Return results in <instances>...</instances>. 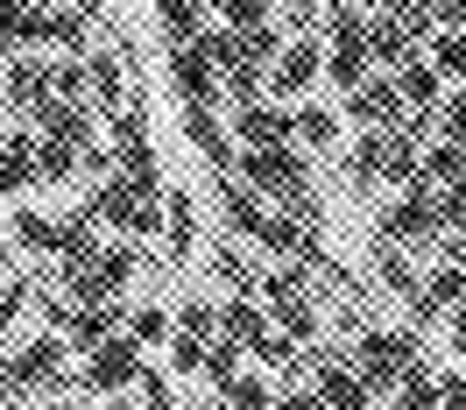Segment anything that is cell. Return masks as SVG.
<instances>
[{
    "mask_svg": "<svg viewBox=\"0 0 466 410\" xmlns=\"http://www.w3.org/2000/svg\"><path fill=\"white\" fill-rule=\"evenodd\" d=\"M135 269H142V248H135V241H99L92 255H71V262H64V297H71V304H120L127 283H135Z\"/></svg>",
    "mask_w": 466,
    "mask_h": 410,
    "instance_id": "obj_1",
    "label": "cell"
},
{
    "mask_svg": "<svg viewBox=\"0 0 466 410\" xmlns=\"http://www.w3.org/2000/svg\"><path fill=\"white\" fill-rule=\"evenodd\" d=\"M347 361H353V375L368 382V396H389L410 361H424V347H417L410 325H360V340H353Z\"/></svg>",
    "mask_w": 466,
    "mask_h": 410,
    "instance_id": "obj_2",
    "label": "cell"
},
{
    "mask_svg": "<svg viewBox=\"0 0 466 410\" xmlns=\"http://www.w3.org/2000/svg\"><path fill=\"white\" fill-rule=\"evenodd\" d=\"M319 86H325V36L304 29V36H290V43L276 50V64L262 71V99L297 107V99H311Z\"/></svg>",
    "mask_w": 466,
    "mask_h": 410,
    "instance_id": "obj_3",
    "label": "cell"
},
{
    "mask_svg": "<svg viewBox=\"0 0 466 410\" xmlns=\"http://www.w3.org/2000/svg\"><path fill=\"white\" fill-rule=\"evenodd\" d=\"M64 340L57 333H35V340H22V347L7 354V375H15V396L22 404H35V396H57V389H78V375L64 368Z\"/></svg>",
    "mask_w": 466,
    "mask_h": 410,
    "instance_id": "obj_4",
    "label": "cell"
},
{
    "mask_svg": "<svg viewBox=\"0 0 466 410\" xmlns=\"http://www.w3.org/2000/svg\"><path fill=\"white\" fill-rule=\"evenodd\" d=\"M375 234L381 241H396V248H424L431 255L438 241H445V227H438V191H396V199L375 212Z\"/></svg>",
    "mask_w": 466,
    "mask_h": 410,
    "instance_id": "obj_5",
    "label": "cell"
},
{
    "mask_svg": "<svg viewBox=\"0 0 466 410\" xmlns=\"http://www.w3.org/2000/svg\"><path fill=\"white\" fill-rule=\"evenodd\" d=\"M114 177H127L142 199L163 191V170H156V149H148V107H120L114 114Z\"/></svg>",
    "mask_w": 466,
    "mask_h": 410,
    "instance_id": "obj_6",
    "label": "cell"
},
{
    "mask_svg": "<svg viewBox=\"0 0 466 410\" xmlns=\"http://www.w3.org/2000/svg\"><path fill=\"white\" fill-rule=\"evenodd\" d=\"M148 354L127 340V333H114V340H99V347L86 354V368H78V389L86 396H127L135 389V375H142Z\"/></svg>",
    "mask_w": 466,
    "mask_h": 410,
    "instance_id": "obj_7",
    "label": "cell"
},
{
    "mask_svg": "<svg viewBox=\"0 0 466 410\" xmlns=\"http://www.w3.org/2000/svg\"><path fill=\"white\" fill-rule=\"evenodd\" d=\"M0 107L22 120V128L50 107V57H43V50H15V57H7V71H0Z\"/></svg>",
    "mask_w": 466,
    "mask_h": 410,
    "instance_id": "obj_8",
    "label": "cell"
},
{
    "mask_svg": "<svg viewBox=\"0 0 466 410\" xmlns=\"http://www.w3.org/2000/svg\"><path fill=\"white\" fill-rule=\"evenodd\" d=\"M304 361H311V396H319L325 410H375V396H368V382L353 375V361H347V354L311 347Z\"/></svg>",
    "mask_w": 466,
    "mask_h": 410,
    "instance_id": "obj_9",
    "label": "cell"
},
{
    "mask_svg": "<svg viewBox=\"0 0 466 410\" xmlns=\"http://www.w3.org/2000/svg\"><path fill=\"white\" fill-rule=\"evenodd\" d=\"M339 120H353L360 135H368V128H403L396 78H389V71H375V78H360L353 92H339Z\"/></svg>",
    "mask_w": 466,
    "mask_h": 410,
    "instance_id": "obj_10",
    "label": "cell"
},
{
    "mask_svg": "<svg viewBox=\"0 0 466 410\" xmlns=\"http://www.w3.org/2000/svg\"><path fill=\"white\" fill-rule=\"evenodd\" d=\"M170 78H177V99H184V107L219 114V71H212V57H205V43H177L170 50Z\"/></svg>",
    "mask_w": 466,
    "mask_h": 410,
    "instance_id": "obj_11",
    "label": "cell"
},
{
    "mask_svg": "<svg viewBox=\"0 0 466 410\" xmlns=\"http://www.w3.org/2000/svg\"><path fill=\"white\" fill-rule=\"evenodd\" d=\"M233 149H268V142H290V107H276V99H248V107H233Z\"/></svg>",
    "mask_w": 466,
    "mask_h": 410,
    "instance_id": "obj_12",
    "label": "cell"
},
{
    "mask_svg": "<svg viewBox=\"0 0 466 410\" xmlns=\"http://www.w3.org/2000/svg\"><path fill=\"white\" fill-rule=\"evenodd\" d=\"M29 135H50V142H71L78 156H86V149L99 142V120H92V107H86V99H78V107H71V99H50V107H43V114L29 120Z\"/></svg>",
    "mask_w": 466,
    "mask_h": 410,
    "instance_id": "obj_13",
    "label": "cell"
},
{
    "mask_svg": "<svg viewBox=\"0 0 466 410\" xmlns=\"http://www.w3.org/2000/svg\"><path fill=\"white\" fill-rule=\"evenodd\" d=\"M86 107L106 114V120L127 107V64H120L114 50H86Z\"/></svg>",
    "mask_w": 466,
    "mask_h": 410,
    "instance_id": "obj_14",
    "label": "cell"
},
{
    "mask_svg": "<svg viewBox=\"0 0 466 410\" xmlns=\"http://www.w3.org/2000/svg\"><path fill=\"white\" fill-rule=\"evenodd\" d=\"M339 107H319V99H297L290 107V149H304V156H325V149H339Z\"/></svg>",
    "mask_w": 466,
    "mask_h": 410,
    "instance_id": "obj_15",
    "label": "cell"
},
{
    "mask_svg": "<svg viewBox=\"0 0 466 410\" xmlns=\"http://www.w3.org/2000/svg\"><path fill=\"white\" fill-rule=\"evenodd\" d=\"M184 142L198 149V156H205V163H212L219 177H233V156H240V149H233V135H227V120H219V114H205V107H184Z\"/></svg>",
    "mask_w": 466,
    "mask_h": 410,
    "instance_id": "obj_16",
    "label": "cell"
},
{
    "mask_svg": "<svg viewBox=\"0 0 466 410\" xmlns=\"http://www.w3.org/2000/svg\"><path fill=\"white\" fill-rule=\"evenodd\" d=\"M452 304H466V276L452 262H431L424 276H417V297H410V312L417 319H445Z\"/></svg>",
    "mask_w": 466,
    "mask_h": 410,
    "instance_id": "obj_17",
    "label": "cell"
},
{
    "mask_svg": "<svg viewBox=\"0 0 466 410\" xmlns=\"http://www.w3.org/2000/svg\"><path fill=\"white\" fill-rule=\"evenodd\" d=\"M219 220H227L233 241H255V234H262V220H268V199H262V191H248L240 177H227V184H219Z\"/></svg>",
    "mask_w": 466,
    "mask_h": 410,
    "instance_id": "obj_18",
    "label": "cell"
},
{
    "mask_svg": "<svg viewBox=\"0 0 466 410\" xmlns=\"http://www.w3.org/2000/svg\"><path fill=\"white\" fill-rule=\"evenodd\" d=\"M163 241H170V262L198 255V199L191 191H163Z\"/></svg>",
    "mask_w": 466,
    "mask_h": 410,
    "instance_id": "obj_19",
    "label": "cell"
},
{
    "mask_svg": "<svg viewBox=\"0 0 466 410\" xmlns=\"http://www.w3.org/2000/svg\"><path fill=\"white\" fill-rule=\"evenodd\" d=\"M389 78H396V99H403V114H431L438 99H445V78H438L431 64H424V50H417L410 64H396Z\"/></svg>",
    "mask_w": 466,
    "mask_h": 410,
    "instance_id": "obj_20",
    "label": "cell"
},
{
    "mask_svg": "<svg viewBox=\"0 0 466 410\" xmlns=\"http://www.w3.org/2000/svg\"><path fill=\"white\" fill-rule=\"evenodd\" d=\"M86 36H92V22L78 15V7H43L35 50H50V57H86Z\"/></svg>",
    "mask_w": 466,
    "mask_h": 410,
    "instance_id": "obj_21",
    "label": "cell"
},
{
    "mask_svg": "<svg viewBox=\"0 0 466 410\" xmlns=\"http://www.w3.org/2000/svg\"><path fill=\"white\" fill-rule=\"evenodd\" d=\"M0 191H35V135L29 128H7L0 135Z\"/></svg>",
    "mask_w": 466,
    "mask_h": 410,
    "instance_id": "obj_22",
    "label": "cell"
},
{
    "mask_svg": "<svg viewBox=\"0 0 466 410\" xmlns=\"http://www.w3.org/2000/svg\"><path fill=\"white\" fill-rule=\"evenodd\" d=\"M452 177H466V142H424V156H417V177H410V184H417V191H445V184H452ZM403 184V191H410Z\"/></svg>",
    "mask_w": 466,
    "mask_h": 410,
    "instance_id": "obj_23",
    "label": "cell"
},
{
    "mask_svg": "<svg viewBox=\"0 0 466 410\" xmlns=\"http://www.w3.org/2000/svg\"><path fill=\"white\" fill-rule=\"evenodd\" d=\"M268 333V312H262V297H219V340H233V347L248 354L255 340Z\"/></svg>",
    "mask_w": 466,
    "mask_h": 410,
    "instance_id": "obj_24",
    "label": "cell"
},
{
    "mask_svg": "<svg viewBox=\"0 0 466 410\" xmlns=\"http://www.w3.org/2000/svg\"><path fill=\"white\" fill-rule=\"evenodd\" d=\"M368 269H375V283H381V291H396L403 304L417 297V262H410V248H396V241H375Z\"/></svg>",
    "mask_w": 466,
    "mask_h": 410,
    "instance_id": "obj_25",
    "label": "cell"
},
{
    "mask_svg": "<svg viewBox=\"0 0 466 410\" xmlns=\"http://www.w3.org/2000/svg\"><path fill=\"white\" fill-rule=\"evenodd\" d=\"M120 333H127V340H135L142 354H156V347H170L177 319H170V304H127V319H120Z\"/></svg>",
    "mask_w": 466,
    "mask_h": 410,
    "instance_id": "obj_26",
    "label": "cell"
},
{
    "mask_svg": "<svg viewBox=\"0 0 466 410\" xmlns=\"http://www.w3.org/2000/svg\"><path fill=\"white\" fill-rule=\"evenodd\" d=\"M35 36H43V7L35 0H0V50L15 57V50H35Z\"/></svg>",
    "mask_w": 466,
    "mask_h": 410,
    "instance_id": "obj_27",
    "label": "cell"
},
{
    "mask_svg": "<svg viewBox=\"0 0 466 410\" xmlns=\"http://www.w3.org/2000/svg\"><path fill=\"white\" fill-rule=\"evenodd\" d=\"M7 241H15L22 255H57V220H50V212H35V205H15Z\"/></svg>",
    "mask_w": 466,
    "mask_h": 410,
    "instance_id": "obj_28",
    "label": "cell"
},
{
    "mask_svg": "<svg viewBox=\"0 0 466 410\" xmlns=\"http://www.w3.org/2000/svg\"><path fill=\"white\" fill-rule=\"evenodd\" d=\"M381 404H389V410H438V375H431V361H410Z\"/></svg>",
    "mask_w": 466,
    "mask_h": 410,
    "instance_id": "obj_29",
    "label": "cell"
},
{
    "mask_svg": "<svg viewBox=\"0 0 466 410\" xmlns=\"http://www.w3.org/2000/svg\"><path fill=\"white\" fill-rule=\"evenodd\" d=\"M410 57H417V43H410L389 15H375V22H368V64H375V71H396V64H410Z\"/></svg>",
    "mask_w": 466,
    "mask_h": 410,
    "instance_id": "obj_30",
    "label": "cell"
},
{
    "mask_svg": "<svg viewBox=\"0 0 466 410\" xmlns=\"http://www.w3.org/2000/svg\"><path fill=\"white\" fill-rule=\"evenodd\" d=\"M156 29H163V43H198L205 36V7L198 0H156Z\"/></svg>",
    "mask_w": 466,
    "mask_h": 410,
    "instance_id": "obj_31",
    "label": "cell"
},
{
    "mask_svg": "<svg viewBox=\"0 0 466 410\" xmlns=\"http://www.w3.org/2000/svg\"><path fill=\"white\" fill-rule=\"evenodd\" d=\"M35 184H78V149L35 135Z\"/></svg>",
    "mask_w": 466,
    "mask_h": 410,
    "instance_id": "obj_32",
    "label": "cell"
},
{
    "mask_svg": "<svg viewBox=\"0 0 466 410\" xmlns=\"http://www.w3.org/2000/svg\"><path fill=\"white\" fill-rule=\"evenodd\" d=\"M360 78H375L368 50H339V43H325V86H332V92H353Z\"/></svg>",
    "mask_w": 466,
    "mask_h": 410,
    "instance_id": "obj_33",
    "label": "cell"
},
{
    "mask_svg": "<svg viewBox=\"0 0 466 410\" xmlns=\"http://www.w3.org/2000/svg\"><path fill=\"white\" fill-rule=\"evenodd\" d=\"M438 78H466V29H431V50H424Z\"/></svg>",
    "mask_w": 466,
    "mask_h": 410,
    "instance_id": "obj_34",
    "label": "cell"
},
{
    "mask_svg": "<svg viewBox=\"0 0 466 410\" xmlns=\"http://www.w3.org/2000/svg\"><path fill=\"white\" fill-rule=\"evenodd\" d=\"M170 319H177V333H191V340H219V304H212V297H184Z\"/></svg>",
    "mask_w": 466,
    "mask_h": 410,
    "instance_id": "obj_35",
    "label": "cell"
},
{
    "mask_svg": "<svg viewBox=\"0 0 466 410\" xmlns=\"http://www.w3.org/2000/svg\"><path fill=\"white\" fill-rule=\"evenodd\" d=\"M240 361H248V354L233 347V340H205V368H198V375L212 382V389H227V382L240 375Z\"/></svg>",
    "mask_w": 466,
    "mask_h": 410,
    "instance_id": "obj_36",
    "label": "cell"
},
{
    "mask_svg": "<svg viewBox=\"0 0 466 410\" xmlns=\"http://www.w3.org/2000/svg\"><path fill=\"white\" fill-rule=\"evenodd\" d=\"M255 361H262V368H276V375H283V368H304V347H297V340H283V333H276V325H268L262 340H255Z\"/></svg>",
    "mask_w": 466,
    "mask_h": 410,
    "instance_id": "obj_37",
    "label": "cell"
},
{
    "mask_svg": "<svg viewBox=\"0 0 466 410\" xmlns=\"http://www.w3.org/2000/svg\"><path fill=\"white\" fill-rule=\"evenodd\" d=\"M219 396H227L233 410H276V389H268L262 375H248V368H240V375H233L227 389H219Z\"/></svg>",
    "mask_w": 466,
    "mask_h": 410,
    "instance_id": "obj_38",
    "label": "cell"
},
{
    "mask_svg": "<svg viewBox=\"0 0 466 410\" xmlns=\"http://www.w3.org/2000/svg\"><path fill=\"white\" fill-rule=\"evenodd\" d=\"M50 99H86V57H50Z\"/></svg>",
    "mask_w": 466,
    "mask_h": 410,
    "instance_id": "obj_39",
    "label": "cell"
},
{
    "mask_svg": "<svg viewBox=\"0 0 466 410\" xmlns=\"http://www.w3.org/2000/svg\"><path fill=\"white\" fill-rule=\"evenodd\" d=\"M431 128H438V142H466V86L431 107Z\"/></svg>",
    "mask_w": 466,
    "mask_h": 410,
    "instance_id": "obj_40",
    "label": "cell"
},
{
    "mask_svg": "<svg viewBox=\"0 0 466 410\" xmlns=\"http://www.w3.org/2000/svg\"><path fill=\"white\" fill-rule=\"evenodd\" d=\"M135 389H142V410H177V396H170V375H163L156 361H142V375H135Z\"/></svg>",
    "mask_w": 466,
    "mask_h": 410,
    "instance_id": "obj_41",
    "label": "cell"
},
{
    "mask_svg": "<svg viewBox=\"0 0 466 410\" xmlns=\"http://www.w3.org/2000/svg\"><path fill=\"white\" fill-rule=\"evenodd\" d=\"M438 227H445V234H466V177H452V184L438 191Z\"/></svg>",
    "mask_w": 466,
    "mask_h": 410,
    "instance_id": "obj_42",
    "label": "cell"
},
{
    "mask_svg": "<svg viewBox=\"0 0 466 410\" xmlns=\"http://www.w3.org/2000/svg\"><path fill=\"white\" fill-rule=\"evenodd\" d=\"M170 368H177V375H198V368H205V340H191V333H170Z\"/></svg>",
    "mask_w": 466,
    "mask_h": 410,
    "instance_id": "obj_43",
    "label": "cell"
},
{
    "mask_svg": "<svg viewBox=\"0 0 466 410\" xmlns=\"http://www.w3.org/2000/svg\"><path fill=\"white\" fill-rule=\"evenodd\" d=\"M438 410H466V375H438Z\"/></svg>",
    "mask_w": 466,
    "mask_h": 410,
    "instance_id": "obj_44",
    "label": "cell"
},
{
    "mask_svg": "<svg viewBox=\"0 0 466 410\" xmlns=\"http://www.w3.org/2000/svg\"><path fill=\"white\" fill-rule=\"evenodd\" d=\"M438 262H452L466 276V234H445V241H438Z\"/></svg>",
    "mask_w": 466,
    "mask_h": 410,
    "instance_id": "obj_45",
    "label": "cell"
},
{
    "mask_svg": "<svg viewBox=\"0 0 466 410\" xmlns=\"http://www.w3.org/2000/svg\"><path fill=\"white\" fill-rule=\"evenodd\" d=\"M276 410H325V404L311 396V389H283V396H276Z\"/></svg>",
    "mask_w": 466,
    "mask_h": 410,
    "instance_id": "obj_46",
    "label": "cell"
},
{
    "mask_svg": "<svg viewBox=\"0 0 466 410\" xmlns=\"http://www.w3.org/2000/svg\"><path fill=\"white\" fill-rule=\"evenodd\" d=\"M431 7H438V29H460L466 22V0H431Z\"/></svg>",
    "mask_w": 466,
    "mask_h": 410,
    "instance_id": "obj_47",
    "label": "cell"
},
{
    "mask_svg": "<svg viewBox=\"0 0 466 410\" xmlns=\"http://www.w3.org/2000/svg\"><path fill=\"white\" fill-rule=\"evenodd\" d=\"M445 319H452V347H460V361H466V304H452Z\"/></svg>",
    "mask_w": 466,
    "mask_h": 410,
    "instance_id": "obj_48",
    "label": "cell"
},
{
    "mask_svg": "<svg viewBox=\"0 0 466 410\" xmlns=\"http://www.w3.org/2000/svg\"><path fill=\"white\" fill-rule=\"evenodd\" d=\"M64 7H78V15H86V22H99V0H64Z\"/></svg>",
    "mask_w": 466,
    "mask_h": 410,
    "instance_id": "obj_49",
    "label": "cell"
},
{
    "mask_svg": "<svg viewBox=\"0 0 466 410\" xmlns=\"http://www.w3.org/2000/svg\"><path fill=\"white\" fill-rule=\"evenodd\" d=\"M353 7H368V15H389V7H396V0H353Z\"/></svg>",
    "mask_w": 466,
    "mask_h": 410,
    "instance_id": "obj_50",
    "label": "cell"
},
{
    "mask_svg": "<svg viewBox=\"0 0 466 410\" xmlns=\"http://www.w3.org/2000/svg\"><path fill=\"white\" fill-rule=\"evenodd\" d=\"M106 410H142V404H127V396H106Z\"/></svg>",
    "mask_w": 466,
    "mask_h": 410,
    "instance_id": "obj_51",
    "label": "cell"
},
{
    "mask_svg": "<svg viewBox=\"0 0 466 410\" xmlns=\"http://www.w3.org/2000/svg\"><path fill=\"white\" fill-rule=\"evenodd\" d=\"M205 410H233V404H227V396H212V404H205Z\"/></svg>",
    "mask_w": 466,
    "mask_h": 410,
    "instance_id": "obj_52",
    "label": "cell"
},
{
    "mask_svg": "<svg viewBox=\"0 0 466 410\" xmlns=\"http://www.w3.org/2000/svg\"><path fill=\"white\" fill-rule=\"evenodd\" d=\"M0 410H29V404H0Z\"/></svg>",
    "mask_w": 466,
    "mask_h": 410,
    "instance_id": "obj_53",
    "label": "cell"
}]
</instances>
